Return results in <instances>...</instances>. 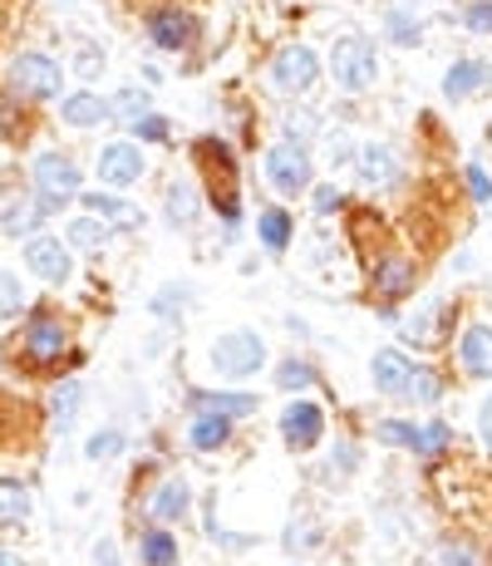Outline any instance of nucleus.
I'll use <instances>...</instances> for the list:
<instances>
[{"label":"nucleus","mask_w":492,"mask_h":566,"mask_svg":"<svg viewBox=\"0 0 492 566\" xmlns=\"http://www.w3.org/2000/svg\"><path fill=\"white\" fill-rule=\"evenodd\" d=\"M331 69H335V85L350 89V94H364V89H375V79H379L375 44L364 40V35H345V40H335Z\"/></svg>","instance_id":"obj_1"},{"label":"nucleus","mask_w":492,"mask_h":566,"mask_svg":"<svg viewBox=\"0 0 492 566\" xmlns=\"http://www.w3.org/2000/svg\"><path fill=\"white\" fill-rule=\"evenodd\" d=\"M267 364V345L257 331H232L212 345V370L217 380H251Z\"/></svg>","instance_id":"obj_2"},{"label":"nucleus","mask_w":492,"mask_h":566,"mask_svg":"<svg viewBox=\"0 0 492 566\" xmlns=\"http://www.w3.org/2000/svg\"><path fill=\"white\" fill-rule=\"evenodd\" d=\"M35 193H40V213L65 207L79 193V163L69 153H40V163H35Z\"/></svg>","instance_id":"obj_3"},{"label":"nucleus","mask_w":492,"mask_h":566,"mask_svg":"<svg viewBox=\"0 0 492 566\" xmlns=\"http://www.w3.org/2000/svg\"><path fill=\"white\" fill-rule=\"evenodd\" d=\"M315 79H321V60H315L311 44H286V50H276V60H271V85H276L281 94H311Z\"/></svg>","instance_id":"obj_4"},{"label":"nucleus","mask_w":492,"mask_h":566,"mask_svg":"<svg viewBox=\"0 0 492 566\" xmlns=\"http://www.w3.org/2000/svg\"><path fill=\"white\" fill-rule=\"evenodd\" d=\"M267 182L276 188L281 197H296L311 188V153L300 149V143H286L281 139L276 149L267 153Z\"/></svg>","instance_id":"obj_5"},{"label":"nucleus","mask_w":492,"mask_h":566,"mask_svg":"<svg viewBox=\"0 0 492 566\" xmlns=\"http://www.w3.org/2000/svg\"><path fill=\"white\" fill-rule=\"evenodd\" d=\"M60 85H65V69L54 65L50 54H21L11 65V89H21L25 99H54L60 94Z\"/></svg>","instance_id":"obj_6"},{"label":"nucleus","mask_w":492,"mask_h":566,"mask_svg":"<svg viewBox=\"0 0 492 566\" xmlns=\"http://www.w3.org/2000/svg\"><path fill=\"white\" fill-rule=\"evenodd\" d=\"M21 350H25V360H30V364H54L60 355L69 350L65 321H54V316H35V321L25 325V335H21Z\"/></svg>","instance_id":"obj_7"},{"label":"nucleus","mask_w":492,"mask_h":566,"mask_svg":"<svg viewBox=\"0 0 492 566\" xmlns=\"http://www.w3.org/2000/svg\"><path fill=\"white\" fill-rule=\"evenodd\" d=\"M187 513H193V483L187 478H163L158 488H153V498H148V527H168L172 532V523H182Z\"/></svg>","instance_id":"obj_8"},{"label":"nucleus","mask_w":492,"mask_h":566,"mask_svg":"<svg viewBox=\"0 0 492 566\" xmlns=\"http://www.w3.org/2000/svg\"><path fill=\"white\" fill-rule=\"evenodd\" d=\"M281 438H286L290 449H315L325 438V414L311 399H290V404L281 409Z\"/></svg>","instance_id":"obj_9"},{"label":"nucleus","mask_w":492,"mask_h":566,"mask_svg":"<svg viewBox=\"0 0 492 566\" xmlns=\"http://www.w3.org/2000/svg\"><path fill=\"white\" fill-rule=\"evenodd\" d=\"M25 267H30L40 281L60 286V281H69L75 261H69V246L60 242V236H30V246H25Z\"/></svg>","instance_id":"obj_10"},{"label":"nucleus","mask_w":492,"mask_h":566,"mask_svg":"<svg viewBox=\"0 0 492 566\" xmlns=\"http://www.w3.org/2000/svg\"><path fill=\"white\" fill-rule=\"evenodd\" d=\"M187 409L217 414V419H246V414H257V395H246V389H193Z\"/></svg>","instance_id":"obj_11"},{"label":"nucleus","mask_w":492,"mask_h":566,"mask_svg":"<svg viewBox=\"0 0 492 566\" xmlns=\"http://www.w3.org/2000/svg\"><path fill=\"white\" fill-rule=\"evenodd\" d=\"M143 178V153L139 143H108L104 153H99V182H108V188H129V182Z\"/></svg>","instance_id":"obj_12"},{"label":"nucleus","mask_w":492,"mask_h":566,"mask_svg":"<svg viewBox=\"0 0 492 566\" xmlns=\"http://www.w3.org/2000/svg\"><path fill=\"white\" fill-rule=\"evenodd\" d=\"M148 35L158 50H182V44H193L197 25L187 11H178V5H158V11L148 15Z\"/></svg>","instance_id":"obj_13"},{"label":"nucleus","mask_w":492,"mask_h":566,"mask_svg":"<svg viewBox=\"0 0 492 566\" xmlns=\"http://www.w3.org/2000/svg\"><path fill=\"white\" fill-rule=\"evenodd\" d=\"M458 364L472 380H492V325H468V331H463Z\"/></svg>","instance_id":"obj_14"},{"label":"nucleus","mask_w":492,"mask_h":566,"mask_svg":"<svg viewBox=\"0 0 492 566\" xmlns=\"http://www.w3.org/2000/svg\"><path fill=\"white\" fill-rule=\"evenodd\" d=\"M354 168H360L364 188H389V182H399V158L394 149H385V143H364L360 153H354Z\"/></svg>","instance_id":"obj_15"},{"label":"nucleus","mask_w":492,"mask_h":566,"mask_svg":"<svg viewBox=\"0 0 492 566\" xmlns=\"http://www.w3.org/2000/svg\"><path fill=\"white\" fill-rule=\"evenodd\" d=\"M409 370H414V360H404V350H375V360H370L379 395H404Z\"/></svg>","instance_id":"obj_16"},{"label":"nucleus","mask_w":492,"mask_h":566,"mask_svg":"<svg viewBox=\"0 0 492 566\" xmlns=\"http://www.w3.org/2000/svg\"><path fill=\"white\" fill-rule=\"evenodd\" d=\"M60 114H65V124H75V129H104L108 118V99L89 94V89H79V94H69L65 104H60Z\"/></svg>","instance_id":"obj_17"},{"label":"nucleus","mask_w":492,"mask_h":566,"mask_svg":"<svg viewBox=\"0 0 492 566\" xmlns=\"http://www.w3.org/2000/svg\"><path fill=\"white\" fill-rule=\"evenodd\" d=\"M443 316H449V306H443V300H428L409 321H399V335H404L409 345H433L443 335Z\"/></svg>","instance_id":"obj_18"},{"label":"nucleus","mask_w":492,"mask_h":566,"mask_svg":"<svg viewBox=\"0 0 492 566\" xmlns=\"http://www.w3.org/2000/svg\"><path fill=\"white\" fill-rule=\"evenodd\" d=\"M414 281H418L414 261H404V257H385V261H375V291H379L385 300L409 296V291H414Z\"/></svg>","instance_id":"obj_19"},{"label":"nucleus","mask_w":492,"mask_h":566,"mask_svg":"<svg viewBox=\"0 0 492 566\" xmlns=\"http://www.w3.org/2000/svg\"><path fill=\"white\" fill-rule=\"evenodd\" d=\"M482 85H492V65H482V60H458L443 75V94L449 99H472Z\"/></svg>","instance_id":"obj_20"},{"label":"nucleus","mask_w":492,"mask_h":566,"mask_svg":"<svg viewBox=\"0 0 492 566\" xmlns=\"http://www.w3.org/2000/svg\"><path fill=\"white\" fill-rule=\"evenodd\" d=\"M139 562L143 566H178V532H168V527H143Z\"/></svg>","instance_id":"obj_21"},{"label":"nucleus","mask_w":492,"mask_h":566,"mask_svg":"<svg viewBox=\"0 0 492 566\" xmlns=\"http://www.w3.org/2000/svg\"><path fill=\"white\" fill-rule=\"evenodd\" d=\"M226 438H232V419H217V414H197L193 428H187V443H193L197 453L226 449Z\"/></svg>","instance_id":"obj_22"},{"label":"nucleus","mask_w":492,"mask_h":566,"mask_svg":"<svg viewBox=\"0 0 492 566\" xmlns=\"http://www.w3.org/2000/svg\"><path fill=\"white\" fill-rule=\"evenodd\" d=\"M30 517V488L21 478H0V527H21Z\"/></svg>","instance_id":"obj_23"},{"label":"nucleus","mask_w":492,"mask_h":566,"mask_svg":"<svg viewBox=\"0 0 492 566\" xmlns=\"http://www.w3.org/2000/svg\"><path fill=\"white\" fill-rule=\"evenodd\" d=\"M40 217H44L40 203H30V197H11L5 213H0V232H5V236H25V232H35Z\"/></svg>","instance_id":"obj_24"},{"label":"nucleus","mask_w":492,"mask_h":566,"mask_svg":"<svg viewBox=\"0 0 492 566\" xmlns=\"http://www.w3.org/2000/svg\"><path fill=\"white\" fill-rule=\"evenodd\" d=\"M290 232H296V227H290V217L281 213V207H267V213L257 217V236H261V246H267V252H286Z\"/></svg>","instance_id":"obj_25"},{"label":"nucleus","mask_w":492,"mask_h":566,"mask_svg":"<svg viewBox=\"0 0 492 566\" xmlns=\"http://www.w3.org/2000/svg\"><path fill=\"white\" fill-rule=\"evenodd\" d=\"M197 213H203V207H197V188H193V182H187V178L172 182V188H168V222L172 227H187Z\"/></svg>","instance_id":"obj_26"},{"label":"nucleus","mask_w":492,"mask_h":566,"mask_svg":"<svg viewBox=\"0 0 492 566\" xmlns=\"http://www.w3.org/2000/svg\"><path fill=\"white\" fill-rule=\"evenodd\" d=\"M404 395L414 399V404H439V399H443V380L428 370V364H414V370H409Z\"/></svg>","instance_id":"obj_27"},{"label":"nucleus","mask_w":492,"mask_h":566,"mask_svg":"<svg viewBox=\"0 0 492 566\" xmlns=\"http://www.w3.org/2000/svg\"><path fill=\"white\" fill-rule=\"evenodd\" d=\"M449 443H453V428L443 424V419H433V424H424L414 434V453H418V459H439V453H449Z\"/></svg>","instance_id":"obj_28"},{"label":"nucleus","mask_w":492,"mask_h":566,"mask_svg":"<svg viewBox=\"0 0 492 566\" xmlns=\"http://www.w3.org/2000/svg\"><path fill=\"white\" fill-rule=\"evenodd\" d=\"M65 242L79 246V252H99V246L108 242V222H99V217H79V222H69Z\"/></svg>","instance_id":"obj_29"},{"label":"nucleus","mask_w":492,"mask_h":566,"mask_svg":"<svg viewBox=\"0 0 492 566\" xmlns=\"http://www.w3.org/2000/svg\"><path fill=\"white\" fill-rule=\"evenodd\" d=\"M79 395H85V389H79V380H65V385H60V389L50 395V414H54V424H60V428L75 424V414H79Z\"/></svg>","instance_id":"obj_30"},{"label":"nucleus","mask_w":492,"mask_h":566,"mask_svg":"<svg viewBox=\"0 0 492 566\" xmlns=\"http://www.w3.org/2000/svg\"><path fill=\"white\" fill-rule=\"evenodd\" d=\"M85 203H89V217H99V222H133V207L114 193H89Z\"/></svg>","instance_id":"obj_31"},{"label":"nucleus","mask_w":492,"mask_h":566,"mask_svg":"<svg viewBox=\"0 0 492 566\" xmlns=\"http://www.w3.org/2000/svg\"><path fill=\"white\" fill-rule=\"evenodd\" d=\"M108 114L124 118V124H139V118L148 114V94H143V89H124V94L108 104Z\"/></svg>","instance_id":"obj_32"},{"label":"nucleus","mask_w":492,"mask_h":566,"mask_svg":"<svg viewBox=\"0 0 492 566\" xmlns=\"http://www.w3.org/2000/svg\"><path fill=\"white\" fill-rule=\"evenodd\" d=\"M114 453H124V434H118V428H99V434L85 443L89 463H104V459H114Z\"/></svg>","instance_id":"obj_33"},{"label":"nucleus","mask_w":492,"mask_h":566,"mask_svg":"<svg viewBox=\"0 0 492 566\" xmlns=\"http://www.w3.org/2000/svg\"><path fill=\"white\" fill-rule=\"evenodd\" d=\"M414 424H399V419H379L375 424V438L379 443H389V449H414Z\"/></svg>","instance_id":"obj_34"},{"label":"nucleus","mask_w":492,"mask_h":566,"mask_svg":"<svg viewBox=\"0 0 492 566\" xmlns=\"http://www.w3.org/2000/svg\"><path fill=\"white\" fill-rule=\"evenodd\" d=\"M276 385H281V389H311V385H315V370H311L306 360H286V364L276 370Z\"/></svg>","instance_id":"obj_35"},{"label":"nucleus","mask_w":492,"mask_h":566,"mask_svg":"<svg viewBox=\"0 0 492 566\" xmlns=\"http://www.w3.org/2000/svg\"><path fill=\"white\" fill-rule=\"evenodd\" d=\"M354 463H360V453H354V443H340V449L331 453V463H325V483H340L354 473Z\"/></svg>","instance_id":"obj_36"},{"label":"nucleus","mask_w":492,"mask_h":566,"mask_svg":"<svg viewBox=\"0 0 492 566\" xmlns=\"http://www.w3.org/2000/svg\"><path fill=\"white\" fill-rule=\"evenodd\" d=\"M439 566H482L478 546L472 542H443L439 546Z\"/></svg>","instance_id":"obj_37"},{"label":"nucleus","mask_w":492,"mask_h":566,"mask_svg":"<svg viewBox=\"0 0 492 566\" xmlns=\"http://www.w3.org/2000/svg\"><path fill=\"white\" fill-rule=\"evenodd\" d=\"M389 35H394L399 44H414L418 40V21L409 15V5H394V11H389Z\"/></svg>","instance_id":"obj_38"},{"label":"nucleus","mask_w":492,"mask_h":566,"mask_svg":"<svg viewBox=\"0 0 492 566\" xmlns=\"http://www.w3.org/2000/svg\"><path fill=\"white\" fill-rule=\"evenodd\" d=\"M25 306V291L21 281L11 276V271H0V316H15V310Z\"/></svg>","instance_id":"obj_39"},{"label":"nucleus","mask_w":492,"mask_h":566,"mask_svg":"<svg viewBox=\"0 0 492 566\" xmlns=\"http://www.w3.org/2000/svg\"><path fill=\"white\" fill-rule=\"evenodd\" d=\"M315 133V118L311 114H286V143H300L306 149V139Z\"/></svg>","instance_id":"obj_40"},{"label":"nucleus","mask_w":492,"mask_h":566,"mask_svg":"<svg viewBox=\"0 0 492 566\" xmlns=\"http://www.w3.org/2000/svg\"><path fill=\"white\" fill-rule=\"evenodd\" d=\"M133 133H139V139H153V143H163L168 139V118H158V114H143L139 124H129Z\"/></svg>","instance_id":"obj_41"},{"label":"nucleus","mask_w":492,"mask_h":566,"mask_svg":"<svg viewBox=\"0 0 492 566\" xmlns=\"http://www.w3.org/2000/svg\"><path fill=\"white\" fill-rule=\"evenodd\" d=\"M463 21H468V30L488 35V30H492V0H472V5H468V15H463Z\"/></svg>","instance_id":"obj_42"},{"label":"nucleus","mask_w":492,"mask_h":566,"mask_svg":"<svg viewBox=\"0 0 492 566\" xmlns=\"http://www.w3.org/2000/svg\"><path fill=\"white\" fill-rule=\"evenodd\" d=\"M468 188H472V197H478V203H492V178L478 168V163H468Z\"/></svg>","instance_id":"obj_43"},{"label":"nucleus","mask_w":492,"mask_h":566,"mask_svg":"<svg viewBox=\"0 0 492 566\" xmlns=\"http://www.w3.org/2000/svg\"><path fill=\"white\" fill-rule=\"evenodd\" d=\"M340 203H345L340 188H315V213H321V217H331Z\"/></svg>","instance_id":"obj_44"},{"label":"nucleus","mask_w":492,"mask_h":566,"mask_svg":"<svg viewBox=\"0 0 492 566\" xmlns=\"http://www.w3.org/2000/svg\"><path fill=\"white\" fill-rule=\"evenodd\" d=\"M478 438H482V449L492 453V395L482 399V409H478Z\"/></svg>","instance_id":"obj_45"},{"label":"nucleus","mask_w":492,"mask_h":566,"mask_svg":"<svg viewBox=\"0 0 492 566\" xmlns=\"http://www.w3.org/2000/svg\"><path fill=\"white\" fill-rule=\"evenodd\" d=\"M79 75H85V79L104 75V54H94V50H85V54H79Z\"/></svg>","instance_id":"obj_46"},{"label":"nucleus","mask_w":492,"mask_h":566,"mask_svg":"<svg viewBox=\"0 0 492 566\" xmlns=\"http://www.w3.org/2000/svg\"><path fill=\"white\" fill-rule=\"evenodd\" d=\"M325 153H331V163H345L350 158V143H345L340 133H331V139H325Z\"/></svg>","instance_id":"obj_47"},{"label":"nucleus","mask_w":492,"mask_h":566,"mask_svg":"<svg viewBox=\"0 0 492 566\" xmlns=\"http://www.w3.org/2000/svg\"><path fill=\"white\" fill-rule=\"evenodd\" d=\"M94 562L99 566H124V562H118V552H114V542H99L94 546Z\"/></svg>","instance_id":"obj_48"},{"label":"nucleus","mask_w":492,"mask_h":566,"mask_svg":"<svg viewBox=\"0 0 492 566\" xmlns=\"http://www.w3.org/2000/svg\"><path fill=\"white\" fill-rule=\"evenodd\" d=\"M0 566H25V556H15V552H0Z\"/></svg>","instance_id":"obj_49"},{"label":"nucleus","mask_w":492,"mask_h":566,"mask_svg":"<svg viewBox=\"0 0 492 566\" xmlns=\"http://www.w3.org/2000/svg\"><path fill=\"white\" fill-rule=\"evenodd\" d=\"M290 566H296V562H290Z\"/></svg>","instance_id":"obj_50"}]
</instances>
